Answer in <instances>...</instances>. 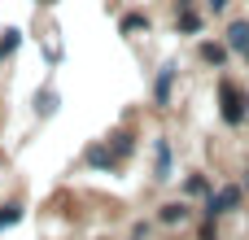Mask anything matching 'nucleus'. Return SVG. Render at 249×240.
<instances>
[{
	"label": "nucleus",
	"mask_w": 249,
	"mask_h": 240,
	"mask_svg": "<svg viewBox=\"0 0 249 240\" xmlns=\"http://www.w3.org/2000/svg\"><path fill=\"white\" fill-rule=\"evenodd\" d=\"M219 101H223V105H219V118H223L228 127H245L249 122V96L236 92V83H232L228 74L219 79Z\"/></svg>",
	"instance_id": "nucleus-1"
},
{
	"label": "nucleus",
	"mask_w": 249,
	"mask_h": 240,
	"mask_svg": "<svg viewBox=\"0 0 249 240\" xmlns=\"http://www.w3.org/2000/svg\"><path fill=\"white\" fill-rule=\"evenodd\" d=\"M245 201V188L241 184H223V188H214L210 197H206V206H201V219H223V214H236V206Z\"/></svg>",
	"instance_id": "nucleus-2"
},
{
	"label": "nucleus",
	"mask_w": 249,
	"mask_h": 240,
	"mask_svg": "<svg viewBox=\"0 0 249 240\" xmlns=\"http://www.w3.org/2000/svg\"><path fill=\"white\" fill-rule=\"evenodd\" d=\"M175 79H179V66H162V70H158V79H153V105H158V109L171 105V87H175Z\"/></svg>",
	"instance_id": "nucleus-3"
},
{
	"label": "nucleus",
	"mask_w": 249,
	"mask_h": 240,
	"mask_svg": "<svg viewBox=\"0 0 249 240\" xmlns=\"http://www.w3.org/2000/svg\"><path fill=\"white\" fill-rule=\"evenodd\" d=\"M193 219V206L188 201H166L162 210H158V223H166V227H184Z\"/></svg>",
	"instance_id": "nucleus-4"
},
{
	"label": "nucleus",
	"mask_w": 249,
	"mask_h": 240,
	"mask_svg": "<svg viewBox=\"0 0 249 240\" xmlns=\"http://www.w3.org/2000/svg\"><path fill=\"white\" fill-rule=\"evenodd\" d=\"M223 44H228L232 52H241V57H245V52H249V17H241V22H232V26H228Z\"/></svg>",
	"instance_id": "nucleus-5"
},
{
	"label": "nucleus",
	"mask_w": 249,
	"mask_h": 240,
	"mask_svg": "<svg viewBox=\"0 0 249 240\" xmlns=\"http://www.w3.org/2000/svg\"><path fill=\"white\" fill-rule=\"evenodd\" d=\"M153 179H158V184L171 179V140H158V144H153Z\"/></svg>",
	"instance_id": "nucleus-6"
},
{
	"label": "nucleus",
	"mask_w": 249,
	"mask_h": 240,
	"mask_svg": "<svg viewBox=\"0 0 249 240\" xmlns=\"http://www.w3.org/2000/svg\"><path fill=\"white\" fill-rule=\"evenodd\" d=\"M197 52H201V61H206V66L223 70V66H228V52H232V48H228V44H214V39H206V44H201Z\"/></svg>",
	"instance_id": "nucleus-7"
},
{
	"label": "nucleus",
	"mask_w": 249,
	"mask_h": 240,
	"mask_svg": "<svg viewBox=\"0 0 249 240\" xmlns=\"http://www.w3.org/2000/svg\"><path fill=\"white\" fill-rule=\"evenodd\" d=\"M88 166H92V171H114V166H118V162H114V153H109V140L88 149Z\"/></svg>",
	"instance_id": "nucleus-8"
},
{
	"label": "nucleus",
	"mask_w": 249,
	"mask_h": 240,
	"mask_svg": "<svg viewBox=\"0 0 249 240\" xmlns=\"http://www.w3.org/2000/svg\"><path fill=\"white\" fill-rule=\"evenodd\" d=\"M175 31H184V35H197V31H201V13H197V9H179V17H175Z\"/></svg>",
	"instance_id": "nucleus-9"
},
{
	"label": "nucleus",
	"mask_w": 249,
	"mask_h": 240,
	"mask_svg": "<svg viewBox=\"0 0 249 240\" xmlns=\"http://www.w3.org/2000/svg\"><path fill=\"white\" fill-rule=\"evenodd\" d=\"M118 31H123V35H136V31H149V17H144V13H127V17L118 22Z\"/></svg>",
	"instance_id": "nucleus-10"
},
{
	"label": "nucleus",
	"mask_w": 249,
	"mask_h": 240,
	"mask_svg": "<svg viewBox=\"0 0 249 240\" xmlns=\"http://www.w3.org/2000/svg\"><path fill=\"white\" fill-rule=\"evenodd\" d=\"M184 192H188V197H210L214 188L206 184V175H188V184H184Z\"/></svg>",
	"instance_id": "nucleus-11"
},
{
	"label": "nucleus",
	"mask_w": 249,
	"mask_h": 240,
	"mask_svg": "<svg viewBox=\"0 0 249 240\" xmlns=\"http://www.w3.org/2000/svg\"><path fill=\"white\" fill-rule=\"evenodd\" d=\"M18 44H22V31H4V35H0V57H13Z\"/></svg>",
	"instance_id": "nucleus-12"
},
{
	"label": "nucleus",
	"mask_w": 249,
	"mask_h": 240,
	"mask_svg": "<svg viewBox=\"0 0 249 240\" xmlns=\"http://www.w3.org/2000/svg\"><path fill=\"white\" fill-rule=\"evenodd\" d=\"M18 219H22V206H18V201H9V206H0V232H4V227H13Z\"/></svg>",
	"instance_id": "nucleus-13"
},
{
	"label": "nucleus",
	"mask_w": 249,
	"mask_h": 240,
	"mask_svg": "<svg viewBox=\"0 0 249 240\" xmlns=\"http://www.w3.org/2000/svg\"><path fill=\"white\" fill-rule=\"evenodd\" d=\"M131 149H136V144H131V136L123 131V136H114V149H109V153H114V162H118V157H131Z\"/></svg>",
	"instance_id": "nucleus-14"
},
{
	"label": "nucleus",
	"mask_w": 249,
	"mask_h": 240,
	"mask_svg": "<svg viewBox=\"0 0 249 240\" xmlns=\"http://www.w3.org/2000/svg\"><path fill=\"white\" fill-rule=\"evenodd\" d=\"M201 240H219V232H214V219H206V223H201Z\"/></svg>",
	"instance_id": "nucleus-15"
},
{
	"label": "nucleus",
	"mask_w": 249,
	"mask_h": 240,
	"mask_svg": "<svg viewBox=\"0 0 249 240\" xmlns=\"http://www.w3.org/2000/svg\"><path fill=\"white\" fill-rule=\"evenodd\" d=\"M228 4H232V0H206V9H210V13H223Z\"/></svg>",
	"instance_id": "nucleus-16"
},
{
	"label": "nucleus",
	"mask_w": 249,
	"mask_h": 240,
	"mask_svg": "<svg viewBox=\"0 0 249 240\" xmlns=\"http://www.w3.org/2000/svg\"><path fill=\"white\" fill-rule=\"evenodd\" d=\"M144 232H149V223H136L131 227V240H144Z\"/></svg>",
	"instance_id": "nucleus-17"
},
{
	"label": "nucleus",
	"mask_w": 249,
	"mask_h": 240,
	"mask_svg": "<svg viewBox=\"0 0 249 240\" xmlns=\"http://www.w3.org/2000/svg\"><path fill=\"white\" fill-rule=\"evenodd\" d=\"M245 188H249V166H245Z\"/></svg>",
	"instance_id": "nucleus-18"
},
{
	"label": "nucleus",
	"mask_w": 249,
	"mask_h": 240,
	"mask_svg": "<svg viewBox=\"0 0 249 240\" xmlns=\"http://www.w3.org/2000/svg\"><path fill=\"white\" fill-rule=\"evenodd\" d=\"M245 61H249V52H245Z\"/></svg>",
	"instance_id": "nucleus-19"
}]
</instances>
